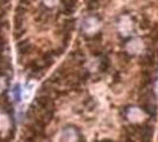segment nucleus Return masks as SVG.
<instances>
[{
    "label": "nucleus",
    "instance_id": "1",
    "mask_svg": "<svg viewBox=\"0 0 158 142\" xmlns=\"http://www.w3.org/2000/svg\"><path fill=\"white\" fill-rule=\"evenodd\" d=\"M63 4L64 8L68 10V11H71L73 8L75 7V0H64Z\"/></svg>",
    "mask_w": 158,
    "mask_h": 142
},
{
    "label": "nucleus",
    "instance_id": "2",
    "mask_svg": "<svg viewBox=\"0 0 158 142\" xmlns=\"http://www.w3.org/2000/svg\"><path fill=\"white\" fill-rule=\"evenodd\" d=\"M157 93H158V84H157Z\"/></svg>",
    "mask_w": 158,
    "mask_h": 142
}]
</instances>
